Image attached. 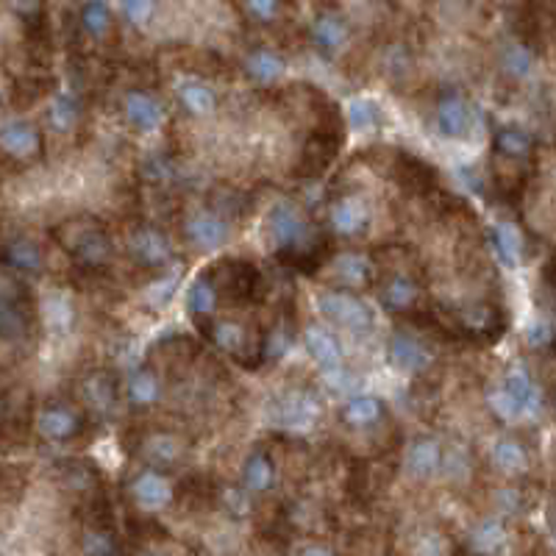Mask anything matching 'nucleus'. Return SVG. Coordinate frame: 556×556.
<instances>
[{"label":"nucleus","mask_w":556,"mask_h":556,"mask_svg":"<svg viewBox=\"0 0 556 556\" xmlns=\"http://www.w3.org/2000/svg\"><path fill=\"white\" fill-rule=\"evenodd\" d=\"M268 237L273 245L276 259L289 270L317 273L332 259L329 237H325L317 223L306 217V212L292 204L281 201L268 214Z\"/></svg>","instance_id":"f257e3e1"},{"label":"nucleus","mask_w":556,"mask_h":556,"mask_svg":"<svg viewBox=\"0 0 556 556\" xmlns=\"http://www.w3.org/2000/svg\"><path fill=\"white\" fill-rule=\"evenodd\" d=\"M59 248L73 259V265L84 273H106L114 261V240L109 228L92 217L78 214L53 228Z\"/></svg>","instance_id":"f03ea898"},{"label":"nucleus","mask_w":556,"mask_h":556,"mask_svg":"<svg viewBox=\"0 0 556 556\" xmlns=\"http://www.w3.org/2000/svg\"><path fill=\"white\" fill-rule=\"evenodd\" d=\"M317 312L332 323L334 329L348 334H370L376 325V314L365 298H359L351 289H325L317 296Z\"/></svg>","instance_id":"7ed1b4c3"},{"label":"nucleus","mask_w":556,"mask_h":556,"mask_svg":"<svg viewBox=\"0 0 556 556\" xmlns=\"http://www.w3.org/2000/svg\"><path fill=\"white\" fill-rule=\"evenodd\" d=\"M198 329H201L204 340H209L228 359H234V362L248 365V368H259L261 334L256 337L245 323H240L234 317H212V320L201 323Z\"/></svg>","instance_id":"20e7f679"},{"label":"nucleus","mask_w":556,"mask_h":556,"mask_svg":"<svg viewBox=\"0 0 556 556\" xmlns=\"http://www.w3.org/2000/svg\"><path fill=\"white\" fill-rule=\"evenodd\" d=\"M34 329V301L20 276L6 270L4 296H0V337L6 345H20L31 337Z\"/></svg>","instance_id":"39448f33"},{"label":"nucleus","mask_w":556,"mask_h":556,"mask_svg":"<svg viewBox=\"0 0 556 556\" xmlns=\"http://www.w3.org/2000/svg\"><path fill=\"white\" fill-rule=\"evenodd\" d=\"M87 412L68 398H50L37 412V432L53 445H73L87 434Z\"/></svg>","instance_id":"423d86ee"},{"label":"nucleus","mask_w":556,"mask_h":556,"mask_svg":"<svg viewBox=\"0 0 556 556\" xmlns=\"http://www.w3.org/2000/svg\"><path fill=\"white\" fill-rule=\"evenodd\" d=\"M125 251L137 268L165 273L173 261V242L156 223H137L125 232Z\"/></svg>","instance_id":"0eeeda50"},{"label":"nucleus","mask_w":556,"mask_h":556,"mask_svg":"<svg viewBox=\"0 0 556 556\" xmlns=\"http://www.w3.org/2000/svg\"><path fill=\"white\" fill-rule=\"evenodd\" d=\"M453 325L470 342H498L506 332V312L496 301H470L453 309Z\"/></svg>","instance_id":"6e6552de"},{"label":"nucleus","mask_w":556,"mask_h":556,"mask_svg":"<svg viewBox=\"0 0 556 556\" xmlns=\"http://www.w3.org/2000/svg\"><path fill=\"white\" fill-rule=\"evenodd\" d=\"M320 415H323V401L306 387H292L281 392L270 406V420L278 429H287V432L312 429L320 420Z\"/></svg>","instance_id":"1a4fd4ad"},{"label":"nucleus","mask_w":556,"mask_h":556,"mask_svg":"<svg viewBox=\"0 0 556 556\" xmlns=\"http://www.w3.org/2000/svg\"><path fill=\"white\" fill-rule=\"evenodd\" d=\"M78 401L89 417L109 420L117 415L120 401H125V392L112 370H92L78 384Z\"/></svg>","instance_id":"9d476101"},{"label":"nucleus","mask_w":556,"mask_h":556,"mask_svg":"<svg viewBox=\"0 0 556 556\" xmlns=\"http://www.w3.org/2000/svg\"><path fill=\"white\" fill-rule=\"evenodd\" d=\"M181 232H184V240L201 253H212V251H220L228 245L232 240V223L228 217L217 209H192L184 214L181 220Z\"/></svg>","instance_id":"9b49d317"},{"label":"nucleus","mask_w":556,"mask_h":556,"mask_svg":"<svg viewBox=\"0 0 556 556\" xmlns=\"http://www.w3.org/2000/svg\"><path fill=\"white\" fill-rule=\"evenodd\" d=\"M0 148H4V156L9 165L17 168H28V165H37L45 153V140H42V131L25 120V117H9L0 128Z\"/></svg>","instance_id":"f8f14e48"},{"label":"nucleus","mask_w":556,"mask_h":556,"mask_svg":"<svg viewBox=\"0 0 556 556\" xmlns=\"http://www.w3.org/2000/svg\"><path fill=\"white\" fill-rule=\"evenodd\" d=\"M212 276L217 281L223 301L251 304L261 298V273L245 259H223L220 265L212 268Z\"/></svg>","instance_id":"ddd939ff"},{"label":"nucleus","mask_w":556,"mask_h":556,"mask_svg":"<svg viewBox=\"0 0 556 556\" xmlns=\"http://www.w3.org/2000/svg\"><path fill=\"white\" fill-rule=\"evenodd\" d=\"M134 453L156 470H176L178 465H184V460L189 456V442L184 434L178 432H168V429H153L140 434V440L134 442Z\"/></svg>","instance_id":"4468645a"},{"label":"nucleus","mask_w":556,"mask_h":556,"mask_svg":"<svg viewBox=\"0 0 556 556\" xmlns=\"http://www.w3.org/2000/svg\"><path fill=\"white\" fill-rule=\"evenodd\" d=\"M378 301L389 314H412L423 301L420 278L406 268H392L378 278Z\"/></svg>","instance_id":"2eb2a0df"},{"label":"nucleus","mask_w":556,"mask_h":556,"mask_svg":"<svg viewBox=\"0 0 556 556\" xmlns=\"http://www.w3.org/2000/svg\"><path fill=\"white\" fill-rule=\"evenodd\" d=\"M128 498L142 512H161L176 498V484L168 470L145 468L128 479Z\"/></svg>","instance_id":"dca6fc26"},{"label":"nucleus","mask_w":556,"mask_h":556,"mask_svg":"<svg viewBox=\"0 0 556 556\" xmlns=\"http://www.w3.org/2000/svg\"><path fill=\"white\" fill-rule=\"evenodd\" d=\"M325 268L332 270L334 289H368L370 284L378 281V265L362 251H342L332 253V259L325 261Z\"/></svg>","instance_id":"f3484780"},{"label":"nucleus","mask_w":556,"mask_h":556,"mask_svg":"<svg viewBox=\"0 0 556 556\" xmlns=\"http://www.w3.org/2000/svg\"><path fill=\"white\" fill-rule=\"evenodd\" d=\"M373 220V209L368 198L359 192H340L329 204V225L337 237H362Z\"/></svg>","instance_id":"a211bd4d"},{"label":"nucleus","mask_w":556,"mask_h":556,"mask_svg":"<svg viewBox=\"0 0 556 556\" xmlns=\"http://www.w3.org/2000/svg\"><path fill=\"white\" fill-rule=\"evenodd\" d=\"M387 359L389 365L406 373V376H420L434 365V353L432 348L423 342L417 334L409 332H396L387 342Z\"/></svg>","instance_id":"6ab92c4d"},{"label":"nucleus","mask_w":556,"mask_h":556,"mask_svg":"<svg viewBox=\"0 0 556 556\" xmlns=\"http://www.w3.org/2000/svg\"><path fill=\"white\" fill-rule=\"evenodd\" d=\"M123 392H125V404L134 412H145L153 409L156 404H161L165 398V378L153 365H137L123 381Z\"/></svg>","instance_id":"aec40b11"},{"label":"nucleus","mask_w":556,"mask_h":556,"mask_svg":"<svg viewBox=\"0 0 556 556\" xmlns=\"http://www.w3.org/2000/svg\"><path fill=\"white\" fill-rule=\"evenodd\" d=\"M404 468L412 479L429 481L445 468V445L432 434H417L404 453Z\"/></svg>","instance_id":"412c9836"},{"label":"nucleus","mask_w":556,"mask_h":556,"mask_svg":"<svg viewBox=\"0 0 556 556\" xmlns=\"http://www.w3.org/2000/svg\"><path fill=\"white\" fill-rule=\"evenodd\" d=\"M434 120H437V131L445 140H465L473 123L470 104L465 101V95L456 89L442 92L434 106Z\"/></svg>","instance_id":"4be33fe9"},{"label":"nucleus","mask_w":556,"mask_h":556,"mask_svg":"<svg viewBox=\"0 0 556 556\" xmlns=\"http://www.w3.org/2000/svg\"><path fill=\"white\" fill-rule=\"evenodd\" d=\"M123 117L137 134H156L165 125V106L159 104L156 95L145 89H131L123 97Z\"/></svg>","instance_id":"5701e85b"},{"label":"nucleus","mask_w":556,"mask_h":556,"mask_svg":"<svg viewBox=\"0 0 556 556\" xmlns=\"http://www.w3.org/2000/svg\"><path fill=\"white\" fill-rule=\"evenodd\" d=\"M4 265L9 273L20 278H34L45 273V253L42 248L25 237V234H9L4 245Z\"/></svg>","instance_id":"b1692460"},{"label":"nucleus","mask_w":556,"mask_h":556,"mask_svg":"<svg viewBox=\"0 0 556 556\" xmlns=\"http://www.w3.org/2000/svg\"><path fill=\"white\" fill-rule=\"evenodd\" d=\"M278 481V468L273 453L265 448H251L248 456L242 460V470H240V484L248 489L251 496H265L276 487Z\"/></svg>","instance_id":"393cba45"},{"label":"nucleus","mask_w":556,"mask_h":556,"mask_svg":"<svg viewBox=\"0 0 556 556\" xmlns=\"http://www.w3.org/2000/svg\"><path fill=\"white\" fill-rule=\"evenodd\" d=\"M309 40L323 56H337L351 42V25L337 12H320L309 25Z\"/></svg>","instance_id":"a878e982"},{"label":"nucleus","mask_w":556,"mask_h":556,"mask_svg":"<svg viewBox=\"0 0 556 556\" xmlns=\"http://www.w3.org/2000/svg\"><path fill=\"white\" fill-rule=\"evenodd\" d=\"M340 145H342V134H334L332 128L314 131V134L306 140V148H304V153H301L298 173L306 176V178H317V176L334 161Z\"/></svg>","instance_id":"bb28decb"},{"label":"nucleus","mask_w":556,"mask_h":556,"mask_svg":"<svg viewBox=\"0 0 556 556\" xmlns=\"http://www.w3.org/2000/svg\"><path fill=\"white\" fill-rule=\"evenodd\" d=\"M340 420L353 432H370L387 420V404L378 396H370V392L351 396L340 409Z\"/></svg>","instance_id":"cd10ccee"},{"label":"nucleus","mask_w":556,"mask_h":556,"mask_svg":"<svg viewBox=\"0 0 556 556\" xmlns=\"http://www.w3.org/2000/svg\"><path fill=\"white\" fill-rule=\"evenodd\" d=\"M304 340H306V351L312 356V362L320 370H325V373H340L342 370L345 348H342V342L337 340L334 332L323 329V325H312V329H306Z\"/></svg>","instance_id":"c85d7f7f"},{"label":"nucleus","mask_w":556,"mask_h":556,"mask_svg":"<svg viewBox=\"0 0 556 556\" xmlns=\"http://www.w3.org/2000/svg\"><path fill=\"white\" fill-rule=\"evenodd\" d=\"M223 296L217 289V281L212 276V270L195 276V281L187 289V312L195 323H206L212 317H217V306H220Z\"/></svg>","instance_id":"c756f323"},{"label":"nucleus","mask_w":556,"mask_h":556,"mask_svg":"<svg viewBox=\"0 0 556 556\" xmlns=\"http://www.w3.org/2000/svg\"><path fill=\"white\" fill-rule=\"evenodd\" d=\"M489 462H493V468L501 470L504 476H520L529 470L532 460H529L526 445L512 434H504L489 445Z\"/></svg>","instance_id":"7c9ffc66"},{"label":"nucleus","mask_w":556,"mask_h":556,"mask_svg":"<svg viewBox=\"0 0 556 556\" xmlns=\"http://www.w3.org/2000/svg\"><path fill=\"white\" fill-rule=\"evenodd\" d=\"M245 73L253 84L259 87H273L284 78L287 73V61L281 53H276L273 48H253L245 56Z\"/></svg>","instance_id":"2f4dec72"},{"label":"nucleus","mask_w":556,"mask_h":556,"mask_svg":"<svg viewBox=\"0 0 556 556\" xmlns=\"http://www.w3.org/2000/svg\"><path fill=\"white\" fill-rule=\"evenodd\" d=\"M396 178L401 181L404 189L409 192H429L437 184V170L429 165L426 159H417L412 153H396Z\"/></svg>","instance_id":"473e14b6"},{"label":"nucleus","mask_w":556,"mask_h":556,"mask_svg":"<svg viewBox=\"0 0 556 556\" xmlns=\"http://www.w3.org/2000/svg\"><path fill=\"white\" fill-rule=\"evenodd\" d=\"M465 545L470 556H498L506 545V526L498 517H484L468 532Z\"/></svg>","instance_id":"72a5a7b5"},{"label":"nucleus","mask_w":556,"mask_h":556,"mask_svg":"<svg viewBox=\"0 0 556 556\" xmlns=\"http://www.w3.org/2000/svg\"><path fill=\"white\" fill-rule=\"evenodd\" d=\"M292 325L287 323V317H276L265 332H261V342H259V365H276L289 353L292 348Z\"/></svg>","instance_id":"f704fd0d"},{"label":"nucleus","mask_w":556,"mask_h":556,"mask_svg":"<svg viewBox=\"0 0 556 556\" xmlns=\"http://www.w3.org/2000/svg\"><path fill=\"white\" fill-rule=\"evenodd\" d=\"M176 97L181 109L189 114V117H209L217 112V95L209 84L198 81V78H189V81H181L176 87Z\"/></svg>","instance_id":"c9c22d12"},{"label":"nucleus","mask_w":556,"mask_h":556,"mask_svg":"<svg viewBox=\"0 0 556 556\" xmlns=\"http://www.w3.org/2000/svg\"><path fill=\"white\" fill-rule=\"evenodd\" d=\"M489 248H493L496 259L504 268H517L523 261V237L517 225L509 220H501L489 228Z\"/></svg>","instance_id":"e433bc0d"},{"label":"nucleus","mask_w":556,"mask_h":556,"mask_svg":"<svg viewBox=\"0 0 556 556\" xmlns=\"http://www.w3.org/2000/svg\"><path fill=\"white\" fill-rule=\"evenodd\" d=\"M81 123V104L73 92H56L48 104V125L53 134L68 137Z\"/></svg>","instance_id":"4c0bfd02"},{"label":"nucleus","mask_w":556,"mask_h":556,"mask_svg":"<svg viewBox=\"0 0 556 556\" xmlns=\"http://www.w3.org/2000/svg\"><path fill=\"white\" fill-rule=\"evenodd\" d=\"M493 148H496V153L504 161H512V165H517V161H526L532 156L534 140H532L529 131H523L520 125H504V128L496 131Z\"/></svg>","instance_id":"58836bf2"},{"label":"nucleus","mask_w":556,"mask_h":556,"mask_svg":"<svg viewBox=\"0 0 556 556\" xmlns=\"http://www.w3.org/2000/svg\"><path fill=\"white\" fill-rule=\"evenodd\" d=\"M512 396L520 401V406L526 409V412H534L540 398H537V384L529 373V368L523 365V362H512L504 373V381H501Z\"/></svg>","instance_id":"ea45409f"},{"label":"nucleus","mask_w":556,"mask_h":556,"mask_svg":"<svg viewBox=\"0 0 556 556\" xmlns=\"http://www.w3.org/2000/svg\"><path fill=\"white\" fill-rule=\"evenodd\" d=\"M501 70L512 81H526L534 73V53L520 42H506L501 48Z\"/></svg>","instance_id":"a19ab883"},{"label":"nucleus","mask_w":556,"mask_h":556,"mask_svg":"<svg viewBox=\"0 0 556 556\" xmlns=\"http://www.w3.org/2000/svg\"><path fill=\"white\" fill-rule=\"evenodd\" d=\"M81 28L84 34L92 37V40H104L109 31H112V9L106 0H87L81 6Z\"/></svg>","instance_id":"79ce46f5"},{"label":"nucleus","mask_w":556,"mask_h":556,"mask_svg":"<svg viewBox=\"0 0 556 556\" xmlns=\"http://www.w3.org/2000/svg\"><path fill=\"white\" fill-rule=\"evenodd\" d=\"M81 551L84 556H120L117 537L112 534L104 523H92V526L81 534Z\"/></svg>","instance_id":"37998d69"},{"label":"nucleus","mask_w":556,"mask_h":556,"mask_svg":"<svg viewBox=\"0 0 556 556\" xmlns=\"http://www.w3.org/2000/svg\"><path fill=\"white\" fill-rule=\"evenodd\" d=\"M59 479L64 481V487L76 489V493H92V489L97 487V473L89 462H64L59 468Z\"/></svg>","instance_id":"c03bdc74"},{"label":"nucleus","mask_w":556,"mask_h":556,"mask_svg":"<svg viewBox=\"0 0 556 556\" xmlns=\"http://www.w3.org/2000/svg\"><path fill=\"white\" fill-rule=\"evenodd\" d=\"M381 123V109L368 101V97H356V101L348 104V125L359 134H368V131H376Z\"/></svg>","instance_id":"a18cd8bd"},{"label":"nucleus","mask_w":556,"mask_h":556,"mask_svg":"<svg viewBox=\"0 0 556 556\" xmlns=\"http://www.w3.org/2000/svg\"><path fill=\"white\" fill-rule=\"evenodd\" d=\"M487 406L501 423H515V420H520L523 415H526V409L520 406V401L512 396V392L504 384L496 387L493 392H487Z\"/></svg>","instance_id":"49530a36"},{"label":"nucleus","mask_w":556,"mask_h":556,"mask_svg":"<svg viewBox=\"0 0 556 556\" xmlns=\"http://www.w3.org/2000/svg\"><path fill=\"white\" fill-rule=\"evenodd\" d=\"M176 161L170 159V156H148L145 161H142V178L148 181V184H153V187H165V184H170L173 178H176Z\"/></svg>","instance_id":"de8ad7c7"},{"label":"nucleus","mask_w":556,"mask_h":556,"mask_svg":"<svg viewBox=\"0 0 556 556\" xmlns=\"http://www.w3.org/2000/svg\"><path fill=\"white\" fill-rule=\"evenodd\" d=\"M217 501L228 515H234V517H242L251 512V493L242 484H223L217 489Z\"/></svg>","instance_id":"09e8293b"},{"label":"nucleus","mask_w":556,"mask_h":556,"mask_svg":"<svg viewBox=\"0 0 556 556\" xmlns=\"http://www.w3.org/2000/svg\"><path fill=\"white\" fill-rule=\"evenodd\" d=\"M156 12V0H123V14L131 25H148Z\"/></svg>","instance_id":"8fccbe9b"},{"label":"nucleus","mask_w":556,"mask_h":556,"mask_svg":"<svg viewBox=\"0 0 556 556\" xmlns=\"http://www.w3.org/2000/svg\"><path fill=\"white\" fill-rule=\"evenodd\" d=\"M173 292H176V276H156V284L148 292V301L153 309H161L173 301Z\"/></svg>","instance_id":"3c124183"},{"label":"nucleus","mask_w":556,"mask_h":556,"mask_svg":"<svg viewBox=\"0 0 556 556\" xmlns=\"http://www.w3.org/2000/svg\"><path fill=\"white\" fill-rule=\"evenodd\" d=\"M245 12L259 23H273L281 12V0H245Z\"/></svg>","instance_id":"603ef678"},{"label":"nucleus","mask_w":556,"mask_h":556,"mask_svg":"<svg viewBox=\"0 0 556 556\" xmlns=\"http://www.w3.org/2000/svg\"><path fill=\"white\" fill-rule=\"evenodd\" d=\"M445 553V545H442V537L434 534V532H423L415 537V545H412V556H442Z\"/></svg>","instance_id":"864d4df0"},{"label":"nucleus","mask_w":556,"mask_h":556,"mask_svg":"<svg viewBox=\"0 0 556 556\" xmlns=\"http://www.w3.org/2000/svg\"><path fill=\"white\" fill-rule=\"evenodd\" d=\"M551 340H553V329H551L548 320H534V323L529 325V342H532L534 348H542V345H548Z\"/></svg>","instance_id":"5fc2aeb1"},{"label":"nucleus","mask_w":556,"mask_h":556,"mask_svg":"<svg viewBox=\"0 0 556 556\" xmlns=\"http://www.w3.org/2000/svg\"><path fill=\"white\" fill-rule=\"evenodd\" d=\"M9 9H12L17 17L28 20V17H37V14H40L42 0H9Z\"/></svg>","instance_id":"6e6d98bb"},{"label":"nucleus","mask_w":556,"mask_h":556,"mask_svg":"<svg viewBox=\"0 0 556 556\" xmlns=\"http://www.w3.org/2000/svg\"><path fill=\"white\" fill-rule=\"evenodd\" d=\"M498 501L504 504V512H517L520 509V493H517V489H501V493H498Z\"/></svg>","instance_id":"4d7b16f0"},{"label":"nucleus","mask_w":556,"mask_h":556,"mask_svg":"<svg viewBox=\"0 0 556 556\" xmlns=\"http://www.w3.org/2000/svg\"><path fill=\"white\" fill-rule=\"evenodd\" d=\"M301 556H334V553L325 548V545H309V548L301 551Z\"/></svg>","instance_id":"13d9d810"},{"label":"nucleus","mask_w":556,"mask_h":556,"mask_svg":"<svg viewBox=\"0 0 556 556\" xmlns=\"http://www.w3.org/2000/svg\"><path fill=\"white\" fill-rule=\"evenodd\" d=\"M553 412H556V389H553Z\"/></svg>","instance_id":"bf43d9fd"},{"label":"nucleus","mask_w":556,"mask_h":556,"mask_svg":"<svg viewBox=\"0 0 556 556\" xmlns=\"http://www.w3.org/2000/svg\"><path fill=\"white\" fill-rule=\"evenodd\" d=\"M145 556H159V553H145Z\"/></svg>","instance_id":"052dcab7"}]
</instances>
